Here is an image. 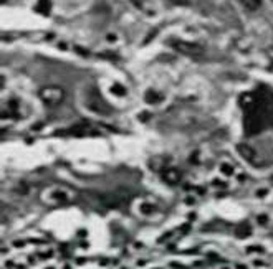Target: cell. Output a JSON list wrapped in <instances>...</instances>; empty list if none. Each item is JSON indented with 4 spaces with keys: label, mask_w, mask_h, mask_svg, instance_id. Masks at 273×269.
<instances>
[{
    "label": "cell",
    "mask_w": 273,
    "mask_h": 269,
    "mask_svg": "<svg viewBox=\"0 0 273 269\" xmlns=\"http://www.w3.org/2000/svg\"><path fill=\"white\" fill-rule=\"evenodd\" d=\"M38 94H40L42 101L50 107L58 106V104H62L65 99V91H63V88H60V86H45V88L40 89V93Z\"/></svg>",
    "instance_id": "cell-3"
},
{
    "label": "cell",
    "mask_w": 273,
    "mask_h": 269,
    "mask_svg": "<svg viewBox=\"0 0 273 269\" xmlns=\"http://www.w3.org/2000/svg\"><path fill=\"white\" fill-rule=\"evenodd\" d=\"M46 200L51 203H68L73 200V190H70L68 186H53V188H48L45 192Z\"/></svg>",
    "instance_id": "cell-4"
},
{
    "label": "cell",
    "mask_w": 273,
    "mask_h": 269,
    "mask_svg": "<svg viewBox=\"0 0 273 269\" xmlns=\"http://www.w3.org/2000/svg\"><path fill=\"white\" fill-rule=\"evenodd\" d=\"M220 170H222L225 175H232V173H233V168L230 166H227V164H224V166L220 167Z\"/></svg>",
    "instance_id": "cell-14"
},
{
    "label": "cell",
    "mask_w": 273,
    "mask_h": 269,
    "mask_svg": "<svg viewBox=\"0 0 273 269\" xmlns=\"http://www.w3.org/2000/svg\"><path fill=\"white\" fill-rule=\"evenodd\" d=\"M237 150H238V154H240V157L244 159V160H247L250 166H253V167L262 166V159H260V155L257 154V150H255L252 145H249V144H238L237 145Z\"/></svg>",
    "instance_id": "cell-5"
},
{
    "label": "cell",
    "mask_w": 273,
    "mask_h": 269,
    "mask_svg": "<svg viewBox=\"0 0 273 269\" xmlns=\"http://www.w3.org/2000/svg\"><path fill=\"white\" fill-rule=\"evenodd\" d=\"M250 231H252V229H250V227L247 223H242V225H238V227L235 228V235L238 236V238H247L250 235Z\"/></svg>",
    "instance_id": "cell-10"
},
{
    "label": "cell",
    "mask_w": 273,
    "mask_h": 269,
    "mask_svg": "<svg viewBox=\"0 0 273 269\" xmlns=\"http://www.w3.org/2000/svg\"><path fill=\"white\" fill-rule=\"evenodd\" d=\"M162 179L169 185H176V184H179L181 182V172L177 170V168L167 167L166 170L162 172Z\"/></svg>",
    "instance_id": "cell-8"
},
{
    "label": "cell",
    "mask_w": 273,
    "mask_h": 269,
    "mask_svg": "<svg viewBox=\"0 0 273 269\" xmlns=\"http://www.w3.org/2000/svg\"><path fill=\"white\" fill-rule=\"evenodd\" d=\"M146 101L149 103V104H154V103H159L161 101V96H159L158 93H156L154 89H149L146 93Z\"/></svg>",
    "instance_id": "cell-12"
},
{
    "label": "cell",
    "mask_w": 273,
    "mask_h": 269,
    "mask_svg": "<svg viewBox=\"0 0 273 269\" xmlns=\"http://www.w3.org/2000/svg\"><path fill=\"white\" fill-rule=\"evenodd\" d=\"M50 8H51V3H50V0H40V2L37 3L35 10L38 12V14L48 15V14H50Z\"/></svg>",
    "instance_id": "cell-9"
},
{
    "label": "cell",
    "mask_w": 273,
    "mask_h": 269,
    "mask_svg": "<svg viewBox=\"0 0 273 269\" xmlns=\"http://www.w3.org/2000/svg\"><path fill=\"white\" fill-rule=\"evenodd\" d=\"M244 109V131L247 136L262 132L267 125H273V93L262 86L257 91L247 93L240 98Z\"/></svg>",
    "instance_id": "cell-1"
},
{
    "label": "cell",
    "mask_w": 273,
    "mask_h": 269,
    "mask_svg": "<svg viewBox=\"0 0 273 269\" xmlns=\"http://www.w3.org/2000/svg\"><path fill=\"white\" fill-rule=\"evenodd\" d=\"M172 46L181 51L182 55L187 56H201L204 53V48L197 43H190V41H172Z\"/></svg>",
    "instance_id": "cell-6"
},
{
    "label": "cell",
    "mask_w": 273,
    "mask_h": 269,
    "mask_svg": "<svg viewBox=\"0 0 273 269\" xmlns=\"http://www.w3.org/2000/svg\"><path fill=\"white\" fill-rule=\"evenodd\" d=\"M258 221H260V223H265V221H267V216H258Z\"/></svg>",
    "instance_id": "cell-16"
},
{
    "label": "cell",
    "mask_w": 273,
    "mask_h": 269,
    "mask_svg": "<svg viewBox=\"0 0 273 269\" xmlns=\"http://www.w3.org/2000/svg\"><path fill=\"white\" fill-rule=\"evenodd\" d=\"M113 93H116V94H119V96H124V88L123 86H119V84H116V86H113Z\"/></svg>",
    "instance_id": "cell-13"
},
{
    "label": "cell",
    "mask_w": 273,
    "mask_h": 269,
    "mask_svg": "<svg viewBox=\"0 0 273 269\" xmlns=\"http://www.w3.org/2000/svg\"><path fill=\"white\" fill-rule=\"evenodd\" d=\"M86 107L99 116H110L113 111L111 106L103 99L98 89H91L88 93V96H86Z\"/></svg>",
    "instance_id": "cell-2"
},
{
    "label": "cell",
    "mask_w": 273,
    "mask_h": 269,
    "mask_svg": "<svg viewBox=\"0 0 273 269\" xmlns=\"http://www.w3.org/2000/svg\"><path fill=\"white\" fill-rule=\"evenodd\" d=\"M0 2H2V3H5V2H7V0H0Z\"/></svg>",
    "instance_id": "cell-17"
},
{
    "label": "cell",
    "mask_w": 273,
    "mask_h": 269,
    "mask_svg": "<svg viewBox=\"0 0 273 269\" xmlns=\"http://www.w3.org/2000/svg\"><path fill=\"white\" fill-rule=\"evenodd\" d=\"M131 2L134 3V5L136 7H139V8H142L144 7V0H131Z\"/></svg>",
    "instance_id": "cell-15"
},
{
    "label": "cell",
    "mask_w": 273,
    "mask_h": 269,
    "mask_svg": "<svg viewBox=\"0 0 273 269\" xmlns=\"http://www.w3.org/2000/svg\"><path fill=\"white\" fill-rule=\"evenodd\" d=\"M103 202L106 203L108 207L111 208H119L121 205H124V203H128L131 200V197L126 193V192H114V193H110V195H105V197L101 198Z\"/></svg>",
    "instance_id": "cell-7"
},
{
    "label": "cell",
    "mask_w": 273,
    "mask_h": 269,
    "mask_svg": "<svg viewBox=\"0 0 273 269\" xmlns=\"http://www.w3.org/2000/svg\"><path fill=\"white\" fill-rule=\"evenodd\" d=\"M242 3L245 5L247 10H258L260 5H262V0H242Z\"/></svg>",
    "instance_id": "cell-11"
}]
</instances>
